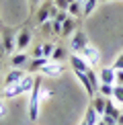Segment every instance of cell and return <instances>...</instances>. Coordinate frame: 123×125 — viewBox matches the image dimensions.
Returning a JSON list of instances; mask_svg holds the SVG:
<instances>
[{
	"instance_id": "obj_11",
	"label": "cell",
	"mask_w": 123,
	"mask_h": 125,
	"mask_svg": "<svg viewBox=\"0 0 123 125\" xmlns=\"http://www.w3.org/2000/svg\"><path fill=\"white\" fill-rule=\"evenodd\" d=\"M99 78H101V84H115V70H113V66L101 68Z\"/></svg>"
},
{
	"instance_id": "obj_5",
	"label": "cell",
	"mask_w": 123,
	"mask_h": 125,
	"mask_svg": "<svg viewBox=\"0 0 123 125\" xmlns=\"http://www.w3.org/2000/svg\"><path fill=\"white\" fill-rule=\"evenodd\" d=\"M2 47H4V51H8V53L17 51V31L6 29L2 33Z\"/></svg>"
},
{
	"instance_id": "obj_3",
	"label": "cell",
	"mask_w": 123,
	"mask_h": 125,
	"mask_svg": "<svg viewBox=\"0 0 123 125\" xmlns=\"http://www.w3.org/2000/svg\"><path fill=\"white\" fill-rule=\"evenodd\" d=\"M86 45H88V37H86V33H84V31H74V33H72V41H70L72 51L80 53Z\"/></svg>"
},
{
	"instance_id": "obj_28",
	"label": "cell",
	"mask_w": 123,
	"mask_h": 125,
	"mask_svg": "<svg viewBox=\"0 0 123 125\" xmlns=\"http://www.w3.org/2000/svg\"><path fill=\"white\" fill-rule=\"evenodd\" d=\"M37 58H45L43 55V45H37V47L33 49V60H37Z\"/></svg>"
},
{
	"instance_id": "obj_33",
	"label": "cell",
	"mask_w": 123,
	"mask_h": 125,
	"mask_svg": "<svg viewBox=\"0 0 123 125\" xmlns=\"http://www.w3.org/2000/svg\"><path fill=\"white\" fill-rule=\"evenodd\" d=\"M80 125H86V123H84V121H82V123H80Z\"/></svg>"
},
{
	"instance_id": "obj_17",
	"label": "cell",
	"mask_w": 123,
	"mask_h": 125,
	"mask_svg": "<svg viewBox=\"0 0 123 125\" xmlns=\"http://www.w3.org/2000/svg\"><path fill=\"white\" fill-rule=\"evenodd\" d=\"M82 8H84V2H82V0H74L68 6V14L74 17V19H80L82 17Z\"/></svg>"
},
{
	"instance_id": "obj_13",
	"label": "cell",
	"mask_w": 123,
	"mask_h": 125,
	"mask_svg": "<svg viewBox=\"0 0 123 125\" xmlns=\"http://www.w3.org/2000/svg\"><path fill=\"white\" fill-rule=\"evenodd\" d=\"M23 76H25V72H23V70H19V68H12V70L6 74V78H4V86H12V84H17V82L23 80Z\"/></svg>"
},
{
	"instance_id": "obj_16",
	"label": "cell",
	"mask_w": 123,
	"mask_h": 125,
	"mask_svg": "<svg viewBox=\"0 0 123 125\" xmlns=\"http://www.w3.org/2000/svg\"><path fill=\"white\" fill-rule=\"evenodd\" d=\"M74 27H76V19L68 14V19L62 23V37H68V35H72V33H74Z\"/></svg>"
},
{
	"instance_id": "obj_4",
	"label": "cell",
	"mask_w": 123,
	"mask_h": 125,
	"mask_svg": "<svg viewBox=\"0 0 123 125\" xmlns=\"http://www.w3.org/2000/svg\"><path fill=\"white\" fill-rule=\"evenodd\" d=\"M51 4H53V0H45V2L39 4V8L35 10V25H37V27H41L45 21H49V8H51Z\"/></svg>"
},
{
	"instance_id": "obj_9",
	"label": "cell",
	"mask_w": 123,
	"mask_h": 125,
	"mask_svg": "<svg viewBox=\"0 0 123 125\" xmlns=\"http://www.w3.org/2000/svg\"><path fill=\"white\" fill-rule=\"evenodd\" d=\"M62 72H64L62 64H60V62H51V60L47 62V66L41 68V74H43V76H49V78H60Z\"/></svg>"
},
{
	"instance_id": "obj_24",
	"label": "cell",
	"mask_w": 123,
	"mask_h": 125,
	"mask_svg": "<svg viewBox=\"0 0 123 125\" xmlns=\"http://www.w3.org/2000/svg\"><path fill=\"white\" fill-rule=\"evenodd\" d=\"M113 70H123V53H119L113 62Z\"/></svg>"
},
{
	"instance_id": "obj_7",
	"label": "cell",
	"mask_w": 123,
	"mask_h": 125,
	"mask_svg": "<svg viewBox=\"0 0 123 125\" xmlns=\"http://www.w3.org/2000/svg\"><path fill=\"white\" fill-rule=\"evenodd\" d=\"M31 37H33V33H31V29L29 27H23L17 33V51H25L29 47V43H31Z\"/></svg>"
},
{
	"instance_id": "obj_35",
	"label": "cell",
	"mask_w": 123,
	"mask_h": 125,
	"mask_svg": "<svg viewBox=\"0 0 123 125\" xmlns=\"http://www.w3.org/2000/svg\"><path fill=\"white\" fill-rule=\"evenodd\" d=\"M82 2H86V0H82Z\"/></svg>"
},
{
	"instance_id": "obj_25",
	"label": "cell",
	"mask_w": 123,
	"mask_h": 125,
	"mask_svg": "<svg viewBox=\"0 0 123 125\" xmlns=\"http://www.w3.org/2000/svg\"><path fill=\"white\" fill-rule=\"evenodd\" d=\"M39 4H41V0H29V14H35Z\"/></svg>"
},
{
	"instance_id": "obj_19",
	"label": "cell",
	"mask_w": 123,
	"mask_h": 125,
	"mask_svg": "<svg viewBox=\"0 0 123 125\" xmlns=\"http://www.w3.org/2000/svg\"><path fill=\"white\" fill-rule=\"evenodd\" d=\"M47 62H49V58H37V60H31L29 70H31V72H41V68L47 66Z\"/></svg>"
},
{
	"instance_id": "obj_15",
	"label": "cell",
	"mask_w": 123,
	"mask_h": 125,
	"mask_svg": "<svg viewBox=\"0 0 123 125\" xmlns=\"http://www.w3.org/2000/svg\"><path fill=\"white\" fill-rule=\"evenodd\" d=\"M25 64H29V55L27 53L17 51V53L10 55V66H12V68H20V66H25Z\"/></svg>"
},
{
	"instance_id": "obj_12",
	"label": "cell",
	"mask_w": 123,
	"mask_h": 125,
	"mask_svg": "<svg viewBox=\"0 0 123 125\" xmlns=\"http://www.w3.org/2000/svg\"><path fill=\"white\" fill-rule=\"evenodd\" d=\"M90 105L94 107V111L102 117V115H105V109H107V96H102V94H99V92H96V94L90 98Z\"/></svg>"
},
{
	"instance_id": "obj_23",
	"label": "cell",
	"mask_w": 123,
	"mask_h": 125,
	"mask_svg": "<svg viewBox=\"0 0 123 125\" xmlns=\"http://www.w3.org/2000/svg\"><path fill=\"white\" fill-rule=\"evenodd\" d=\"M53 49H55V43H43V55L45 58H51Z\"/></svg>"
},
{
	"instance_id": "obj_31",
	"label": "cell",
	"mask_w": 123,
	"mask_h": 125,
	"mask_svg": "<svg viewBox=\"0 0 123 125\" xmlns=\"http://www.w3.org/2000/svg\"><path fill=\"white\" fill-rule=\"evenodd\" d=\"M96 125H107V123H105V121H102V119H101V121H99V123H96Z\"/></svg>"
},
{
	"instance_id": "obj_34",
	"label": "cell",
	"mask_w": 123,
	"mask_h": 125,
	"mask_svg": "<svg viewBox=\"0 0 123 125\" xmlns=\"http://www.w3.org/2000/svg\"><path fill=\"white\" fill-rule=\"evenodd\" d=\"M102 2H109V0H102Z\"/></svg>"
},
{
	"instance_id": "obj_22",
	"label": "cell",
	"mask_w": 123,
	"mask_h": 125,
	"mask_svg": "<svg viewBox=\"0 0 123 125\" xmlns=\"http://www.w3.org/2000/svg\"><path fill=\"white\" fill-rule=\"evenodd\" d=\"M113 101L119 103V105H123V86L115 84V88H113Z\"/></svg>"
},
{
	"instance_id": "obj_29",
	"label": "cell",
	"mask_w": 123,
	"mask_h": 125,
	"mask_svg": "<svg viewBox=\"0 0 123 125\" xmlns=\"http://www.w3.org/2000/svg\"><path fill=\"white\" fill-rule=\"evenodd\" d=\"M51 96H53V90H43V86H41V103L51 98Z\"/></svg>"
},
{
	"instance_id": "obj_8",
	"label": "cell",
	"mask_w": 123,
	"mask_h": 125,
	"mask_svg": "<svg viewBox=\"0 0 123 125\" xmlns=\"http://www.w3.org/2000/svg\"><path fill=\"white\" fill-rule=\"evenodd\" d=\"M80 55H82V58H84L86 62H88L90 66H99V62H101V55H99V49H96V47H92L90 43H88V45H86L84 49L80 51Z\"/></svg>"
},
{
	"instance_id": "obj_1",
	"label": "cell",
	"mask_w": 123,
	"mask_h": 125,
	"mask_svg": "<svg viewBox=\"0 0 123 125\" xmlns=\"http://www.w3.org/2000/svg\"><path fill=\"white\" fill-rule=\"evenodd\" d=\"M33 84H35L33 74H25L20 82H17V84H12V86H4L2 98H4V101H10V98H17V96H20V94H25V92H31Z\"/></svg>"
},
{
	"instance_id": "obj_21",
	"label": "cell",
	"mask_w": 123,
	"mask_h": 125,
	"mask_svg": "<svg viewBox=\"0 0 123 125\" xmlns=\"http://www.w3.org/2000/svg\"><path fill=\"white\" fill-rule=\"evenodd\" d=\"M113 84H101L99 86V94H102V96H107V98H113Z\"/></svg>"
},
{
	"instance_id": "obj_27",
	"label": "cell",
	"mask_w": 123,
	"mask_h": 125,
	"mask_svg": "<svg viewBox=\"0 0 123 125\" xmlns=\"http://www.w3.org/2000/svg\"><path fill=\"white\" fill-rule=\"evenodd\" d=\"M115 84L123 86V70H115Z\"/></svg>"
},
{
	"instance_id": "obj_14",
	"label": "cell",
	"mask_w": 123,
	"mask_h": 125,
	"mask_svg": "<svg viewBox=\"0 0 123 125\" xmlns=\"http://www.w3.org/2000/svg\"><path fill=\"white\" fill-rule=\"evenodd\" d=\"M82 121H84L86 125H96V123L101 121V115L94 111V107H92V105H88V107H86V113H84V119H82Z\"/></svg>"
},
{
	"instance_id": "obj_26",
	"label": "cell",
	"mask_w": 123,
	"mask_h": 125,
	"mask_svg": "<svg viewBox=\"0 0 123 125\" xmlns=\"http://www.w3.org/2000/svg\"><path fill=\"white\" fill-rule=\"evenodd\" d=\"M8 115V107H6V103H4V98L0 101V119H4Z\"/></svg>"
},
{
	"instance_id": "obj_2",
	"label": "cell",
	"mask_w": 123,
	"mask_h": 125,
	"mask_svg": "<svg viewBox=\"0 0 123 125\" xmlns=\"http://www.w3.org/2000/svg\"><path fill=\"white\" fill-rule=\"evenodd\" d=\"M41 86H43V78L37 76L35 78V84L29 92V119L31 121H37L39 117V107H41Z\"/></svg>"
},
{
	"instance_id": "obj_36",
	"label": "cell",
	"mask_w": 123,
	"mask_h": 125,
	"mask_svg": "<svg viewBox=\"0 0 123 125\" xmlns=\"http://www.w3.org/2000/svg\"><path fill=\"white\" fill-rule=\"evenodd\" d=\"M115 125H119V123H115Z\"/></svg>"
},
{
	"instance_id": "obj_6",
	"label": "cell",
	"mask_w": 123,
	"mask_h": 125,
	"mask_svg": "<svg viewBox=\"0 0 123 125\" xmlns=\"http://www.w3.org/2000/svg\"><path fill=\"white\" fill-rule=\"evenodd\" d=\"M70 66H72V72H88L90 70V64H88V62H86L84 58H82V55L80 53H72L70 55Z\"/></svg>"
},
{
	"instance_id": "obj_18",
	"label": "cell",
	"mask_w": 123,
	"mask_h": 125,
	"mask_svg": "<svg viewBox=\"0 0 123 125\" xmlns=\"http://www.w3.org/2000/svg\"><path fill=\"white\" fill-rule=\"evenodd\" d=\"M66 58H70L68 51L62 47V45H55V49H53V53H51V58H49V60H51V62H60V64H62Z\"/></svg>"
},
{
	"instance_id": "obj_20",
	"label": "cell",
	"mask_w": 123,
	"mask_h": 125,
	"mask_svg": "<svg viewBox=\"0 0 123 125\" xmlns=\"http://www.w3.org/2000/svg\"><path fill=\"white\" fill-rule=\"evenodd\" d=\"M96 6H99V0H86V2H84V8H82V17H88V14H92Z\"/></svg>"
},
{
	"instance_id": "obj_32",
	"label": "cell",
	"mask_w": 123,
	"mask_h": 125,
	"mask_svg": "<svg viewBox=\"0 0 123 125\" xmlns=\"http://www.w3.org/2000/svg\"><path fill=\"white\" fill-rule=\"evenodd\" d=\"M2 90H4V88H2V86H0V96H2Z\"/></svg>"
},
{
	"instance_id": "obj_30",
	"label": "cell",
	"mask_w": 123,
	"mask_h": 125,
	"mask_svg": "<svg viewBox=\"0 0 123 125\" xmlns=\"http://www.w3.org/2000/svg\"><path fill=\"white\" fill-rule=\"evenodd\" d=\"M117 123H119V125H123V113H119V117H117Z\"/></svg>"
},
{
	"instance_id": "obj_10",
	"label": "cell",
	"mask_w": 123,
	"mask_h": 125,
	"mask_svg": "<svg viewBox=\"0 0 123 125\" xmlns=\"http://www.w3.org/2000/svg\"><path fill=\"white\" fill-rule=\"evenodd\" d=\"M74 76L78 78V82L82 86H84V90H86V94H88L90 98L96 94V88L92 86V82H90V78H88V74H86V72H74Z\"/></svg>"
}]
</instances>
